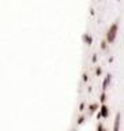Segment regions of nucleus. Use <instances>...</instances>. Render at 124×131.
<instances>
[{
	"mask_svg": "<svg viewBox=\"0 0 124 131\" xmlns=\"http://www.w3.org/2000/svg\"><path fill=\"white\" fill-rule=\"evenodd\" d=\"M116 33H117V23H113V25L109 27V30H108V33H106V41H109V42L113 41L115 37H116Z\"/></svg>",
	"mask_w": 124,
	"mask_h": 131,
	"instance_id": "obj_1",
	"label": "nucleus"
},
{
	"mask_svg": "<svg viewBox=\"0 0 124 131\" xmlns=\"http://www.w3.org/2000/svg\"><path fill=\"white\" fill-rule=\"evenodd\" d=\"M97 116H98V119L100 118H106V116H108V106L105 105V104H102V105H101V111L98 112V115H97Z\"/></svg>",
	"mask_w": 124,
	"mask_h": 131,
	"instance_id": "obj_2",
	"label": "nucleus"
},
{
	"mask_svg": "<svg viewBox=\"0 0 124 131\" xmlns=\"http://www.w3.org/2000/svg\"><path fill=\"white\" fill-rule=\"evenodd\" d=\"M119 126H120V113L116 115L115 119V126H113V131H119Z\"/></svg>",
	"mask_w": 124,
	"mask_h": 131,
	"instance_id": "obj_3",
	"label": "nucleus"
},
{
	"mask_svg": "<svg viewBox=\"0 0 124 131\" xmlns=\"http://www.w3.org/2000/svg\"><path fill=\"white\" fill-rule=\"evenodd\" d=\"M109 81H111V74H108L106 78L104 79V83H102V89H104V92H105V89H106V86H108V83H109Z\"/></svg>",
	"mask_w": 124,
	"mask_h": 131,
	"instance_id": "obj_4",
	"label": "nucleus"
},
{
	"mask_svg": "<svg viewBox=\"0 0 124 131\" xmlns=\"http://www.w3.org/2000/svg\"><path fill=\"white\" fill-rule=\"evenodd\" d=\"M83 40H85L87 44H91V37H90V36H87V34H83Z\"/></svg>",
	"mask_w": 124,
	"mask_h": 131,
	"instance_id": "obj_5",
	"label": "nucleus"
},
{
	"mask_svg": "<svg viewBox=\"0 0 124 131\" xmlns=\"http://www.w3.org/2000/svg\"><path fill=\"white\" fill-rule=\"evenodd\" d=\"M97 106H98V105H97V104H93V105H90V111H91V112H94V111H95V108H97Z\"/></svg>",
	"mask_w": 124,
	"mask_h": 131,
	"instance_id": "obj_6",
	"label": "nucleus"
},
{
	"mask_svg": "<svg viewBox=\"0 0 124 131\" xmlns=\"http://www.w3.org/2000/svg\"><path fill=\"white\" fill-rule=\"evenodd\" d=\"M97 130H98V131H105V130H104V127H102V124H101V123L98 124V127H97Z\"/></svg>",
	"mask_w": 124,
	"mask_h": 131,
	"instance_id": "obj_7",
	"label": "nucleus"
},
{
	"mask_svg": "<svg viewBox=\"0 0 124 131\" xmlns=\"http://www.w3.org/2000/svg\"><path fill=\"white\" fill-rule=\"evenodd\" d=\"M105 101V92H102V94H101V102Z\"/></svg>",
	"mask_w": 124,
	"mask_h": 131,
	"instance_id": "obj_8",
	"label": "nucleus"
},
{
	"mask_svg": "<svg viewBox=\"0 0 124 131\" xmlns=\"http://www.w3.org/2000/svg\"><path fill=\"white\" fill-rule=\"evenodd\" d=\"M101 47H102V48H106V40H105V41H102V45H101Z\"/></svg>",
	"mask_w": 124,
	"mask_h": 131,
	"instance_id": "obj_9",
	"label": "nucleus"
},
{
	"mask_svg": "<svg viewBox=\"0 0 124 131\" xmlns=\"http://www.w3.org/2000/svg\"><path fill=\"white\" fill-rule=\"evenodd\" d=\"M83 120H85V116H82V118L79 119V120H78V123H82V122H83Z\"/></svg>",
	"mask_w": 124,
	"mask_h": 131,
	"instance_id": "obj_10",
	"label": "nucleus"
},
{
	"mask_svg": "<svg viewBox=\"0 0 124 131\" xmlns=\"http://www.w3.org/2000/svg\"><path fill=\"white\" fill-rule=\"evenodd\" d=\"M95 72H97V74H101V68L98 67V68H97V70H95Z\"/></svg>",
	"mask_w": 124,
	"mask_h": 131,
	"instance_id": "obj_11",
	"label": "nucleus"
}]
</instances>
